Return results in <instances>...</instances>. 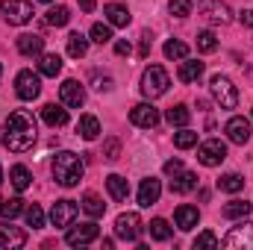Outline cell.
Returning a JSON list of instances; mask_svg holds the SVG:
<instances>
[{
  "label": "cell",
  "instance_id": "obj_4",
  "mask_svg": "<svg viewBox=\"0 0 253 250\" xmlns=\"http://www.w3.org/2000/svg\"><path fill=\"white\" fill-rule=\"evenodd\" d=\"M209 88H212L215 103H221V109H236V106H239V88L233 85L230 77L215 74V77L209 80Z\"/></svg>",
  "mask_w": 253,
  "mask_h": 250
},
{
  "label": "cell",
  "instance_id": "obj_7",
  "mask_svg": "<svg viewBox=\"0 0 253 250\" xmlns=\"http://www.w3.org/2000/svg\"><path fill=\"white\" fill-rule=\"evenodd\" d=\"M141 230H144V224H141L138 212H121V215L115 218V236H118L121 242H129V245L138 242Z\"/></svg>",
  "mask_w": 253,
  "mask_h": 250
},
{
  "label": "cell",
  "instance_id": "obj_43",
  "mask_svg": "<svg viewBox=\"0 0 253 250\" xmlns=\"http://www.w3.org/2000/svg\"><path fill=\"white\" fill-rule=\"evenodd\" d=\"M91 83H94V88L97 91H112V77H106V74H91Z\"/></svg>",
  "mask_w": 253,
  "mask_h": 250
},
{
  "label": "cell",
  "instance_id": "obj_19",
  "mask_svg": "<svg viewBox=\"0 0 253 250\" xmlns=\"http://www.w3.org/2000/svg\"><path fill=\"white\" fill-rule=\"evenodd\" d=\"M18 50L24 56H42L44 53V39L36 36V33H24V36H18Z\"/></svg>",
  "mask_w": 253,
  "mask_h": 250
},
{
  "label": "cell",
  "instance_id": "obj_6",
  "mask_svg": "<svg viewBox=\"0 0 253 250\" xmlns=\"http://www.w3.org/2000/svg\"><path fill=\"white\" fill-rule=\"evenodd\" d=\"M197 15L212 27H224L233 21V12L224 0H197Z\"/></svg>",
  "mask_w": 253,
  "mask_h": 250
},
{
  "label": "cell",
  "instance_id": "obj_21",
  "mask_svg": "<svg viewBox=\"0 0 253 250\" xmlns=\"http://www.w3.org/2000/svg\"><path fill=\"white\" fill-rule=\"evenodd\" d=\"M106 191L112 200H126L129 197V183H126L121 174H109L106 177Z\"/></svg>",
  "mask_w": 253,
  "mask_h": 250
},
{
  "label": "cell",
  "instance_id": "obj_33",
  "mask_svg": "<svg viewBox=\"0 0 253 250\" xmlns=\"http://www.w3.org/2000/svg\"><path fill=\"white\" fill-rule=\"evenodd\" d=\"M218 188L227 191V194H239V191L245 188V177H242V174H224V177L218 180Z\"/></svg>",
  "mask_w": 253,
  "mask_h": 250
},
{
  "label": "cell",
  "instance_id": "obj_2",
  "mask_svg": "<svg viewBox=\"0 0 253 250\" xmlns=\"http://www.w3.org/2000/svg\"><path fill=\"white\" fill-rule=\"evenodd\" d=\"M50 171H53V180H56L59 186L74 188L83 180V174H85V162H83L77 153H71V150H59V153L53 156Z\"/></svg>",
  "mask_w": 253,
  "mask_h": 250
},
{
  "label": "cell",
  "instance_id": "obj_10",
  "mask_svg": "<svg viewBox=\"0 0 253 250\" xmlns=\"http://www.w3.org/2000/svg\"><path fill=\"white\" fill-rule=\"evenodd\" d=\"M15 91L21 100H36L42 94V74H33V71H18L15 77Z\"/></svg>",
  "mask_w": 253,
  "mask_h": 250
},
{
  "label": "cell",
  "instance_id": "obj_30",
  "mask_svg": "<svg viewBox=\"0 0 253 250\" xmlns=\"http://www.w3.org/2000/svg\"><path fill=\"white\" fill-rule=\"evenodd\" d=\"M83 209H85L91 218H100V215L106 212V203H103L94 191H85V194H83Z\"/></svg>",
  "mask_w": 253,
  "mask_h": 250
},
{
  "label": "cell",
  "instance_id": "obj_9",
  "mask_svg": "<svg viewBox=\"0 0 253 250\" xmlns=\"http://www.w3.org/2000/svg\"><path fill=\"white\" fill-rule=\"evenodd\" d=\"M224 159H227V144L221 138H209L197 147V162L206 165V168H218Z\"/></svg>",
  "mask_w": 253,
  "mask_h": 250
},
{
  "label": "cell",
  "instance_id": "obj_1",
  "mask_svg": "<svg viewBox=\"0 0 253 250\" xmlns=\"http://www.w3.org/2000/svg\"><path fill=\"white\" fill-rule=\"evenodd\" d=\"M36 144V121L30 112L18 109L6 118L3 124V147L12 150V153H27L30 147Z\"/></svg>",
  "mask_w": 253,
  "mask_h": 250
},
{
  "label": "cell",
  "instance_id": "obj_17",
  "mask_svg": "<svg viewBox=\"0 0 253 250\" xmlns=\"http://www.w3.org/2000/svg\"><path fill=\"white\" fill-rule=\"evenodd\" d=\"M27 245V233L21 227H12V224H0V248H24Z\"/></svg>",
  "mask_w": 253,
  "mask_h": 250
},
{
  "label": "cell",
  "instance_id": "obj_5",
  "mask_svg": "<svg viewBox=\"0 0 253 250\" xmlns=\"http://www.w3.org/2000/svg\"><path fill=\"white\" fill-rule=\"evenodd\" d=\"M0 15L12 27H24L33 21V3L30 0H0Z\"/></svg>",
  "mask_w": 253,
  "mask_h": 250
},
{
  "label": "cell",
  "instance_id": "obj_29",
  "mask_svg": "<svg viewBox=\"0 0 253 250\" xmlns=\"http://www.w3.org/2000/svg\"><path fill=\"white\" fill-rule=\"evenodd\" d=\"M59 71H62V59L56 53H42V59H39V74L42 77H56Z\"/></svg>",
  "mask_w": 253,
  "mask_h": 250
},
{
  "label": "cell",
  "instance_id": "obj_40",
  "mask_svg": "<svg viewBox=\"0 0 253 250\" xmlns=\"http://www.w3.org/2000/svg\"><path fill=\"white\" fill-rule=\"evenodd\" d=\"M191 0H168V12L174 15V18H189L191 15Z\"/></svg>",
  "mask_w": 253,
  "mask_h": 250
},
{
  "label": "cell",
  "instance_id": "obj_14",
  "mask_svg": "<svg viewBox=\"0 0 253 250\" xmlns=\"http://www.w3.org/2000/svg\"><path fill=\"white\" fill-rule=\"evenodd\" d=\"M59 97H62V106H71V109H80L85 103V88L77 83V80H65L59 85Z\"/></svg>",
  "mask_w": 253,
  "mask_h": 250
},
{
  "label": "cell",
  "instance_id": "obj_45",
  "mask_svg": "<svg viewBox=\"0 0 253 250\" xmlns=\"http://www.w3.org/2000/svg\"><path fill=\"white\" fill-rule=\"evenodd\" d=\"M180 171H186L180 159H168V162H165V174H168V177H177Z\"/></svg>",
  "mask_w": 253,
  "mask_h": 250
},
{
  "label": "cell",
  "instance_id": "obj_41",
  "mask_svg": "<svg viewBox=\"0 0 253 250\" xmlns=\"http://www.w3.org/2000/svg\"><path fill=\"white\" fill-rule=\"evenodd\" d=\"M24 215H27V224L33 227V230H42L44 227V212H42V206H30V209H24Z\"/></svg>",
  "mask_w": 253,
  "mask_h": 250
},
{
  "label": "cell",
  "instance_id": "obj_47",
  "mask_svg": "<svg viewBox=\"0 0 253 250\" xmlns=\"http://www.w3.org/2000/svg\"><path fill=\"white\" fill-rule=\"evenodd\" d=\"M115 53H118V56H129V53H132V44H129V42H115Z\"/></svg>",
  "mask_w": 253,
  "mask_h": 250
},
{
  "label": "cell",
  "instance_id": "obj_18",
  "mask_svg": "<svg viewBox=\"0 0 253 250\" xmlns=\"http://www.w3.org/2000/svg\"><path fill=\"white\" fill-rule=\"evenodd\" d=\"M197 221H200V212H197V206H189V203L177 206V212H174V224H177L183 233L194 230V227H197Z\"/></svg>",
  "mask_w": 253,
  "mask_h": 250
},
{
  "label": "cell",
  "instance_id": "obj_16",
  "mask_svg": "<svg viewBox=\"0 0 253 250\" xmlns=\"http://www.w3.org/2000/svg\"><path fill=\"white\" fill-rule=\"evenodd\" d=\"M159 194H162V183H159L156 177L141 180V186H138V206L150 209L153 203H159Z\"/></svg>",
  "mask_w": 253,
  "mask_h": 250
},
{
  "label": "cell",
  "instance_id": "obj_52",
  "mask_svg": "<svg viewBox=\"0 0 253 250\" xmlns=\"http://www.w3.org/2000/svg\"><path fill=\"white\" fill-rule=\"evenodd\" d=\"M0 74H3V65H0Z\"/></svg>",
  "mask_w": 253,
  "mask_h": 250
},
{
  "label": "cell",
  "instance_id": "obj_31",
  "mask_svg": "<svg viewBox=\"0 0 253 250\" xmlns=\"http://www.w3.org/2000/svg\"><path fill=\"white\" fill-rule=\"evenodd\" d=\"M147 233H150V239H156V242H168V239H171V227H168L165 218H153V221L147 224Z\"/></svg>",
  "mask_w": 253,
  "mask_h": 250
},
{
  "label": "cell",
  "instance_id": "obj_46",
  "mask_svg": "<svg viewBox=\"0 0 253 250\" xmlns=\"http://www.w3.org/2000/svg\"><path fill=\"white\" fill-rule=\"evenodd\" d=\"M118 150H121V144L112 138V141H106V159H118Z\"/></svg>",
  "mask_w": 253,
  "mask_h": 250
},
{
  "label": "cell",
  "instance_id": "obj_28",
  "mask_svg": "<svg viewBox=\"0 0 253 250\" xmlns=\"http://www.w3.org/2000/svg\"><path fill=\"white\" fill-rule=\"evenodd\" d=\"M221 215H224V218H230V221L248 218V215H251V203H248V200H230V203L221 209Z\"/></svg>",
  "mask_w": 253,
  "mask_h": 250
},
{
  "label": "cell",
  "instance_id": "obj_12",
  "mask_svg": "<svg viewBox=\"0 0 253 250\" xmlns=\"http://www.w3.org/2000/svg\"><path fill=\"white\" fill-rule=\"evenodd\" d=\"M97 224L94 221H85V224H80V227H68V233H65V242L71 245V248H85V245H91L94 239H97Z\"/></svg>",
  "mask_w": 253,
  "mask_h": 250
},
{
  "label": "cell",
  "instance_id": "obj_34",
  "mask_svg": "<svg viewBox=\"0 0 253 250\" xmlns=\"http://www.w3.org/2000/svg\"><path fill=\"white\" fill-rule=\"evenodd\" d=\"M165 56H168V59H174V62H183V59H189V44H186V42L171 39V42L165 44Z\"/></svg>",
  "mask_w": 253,
  "mask_h": 250
},
{
  "label": "cell",
  "instance_id": "obj_32",
  "mask_svg": "<svg viewBox=\"0 0 253 250\" xmlns=\"http://www.w3.org/2000/svg\"><path fill=\"white\" fill-rule=\"evenodd\" d=\"M44 21H47L50 27H65V24L71 21V9H68V6H50L47 15H44Z\"/></svg>",
  "mask_w": 253,
  "mask_h": 250
},
{
  "label": "cell",
  "instance_id": "obj_20",
  "mask_svg": "<svg viewBox=\"0 0 253 250\" xmlns=\"http://www.w3.org/2000/svg\"><path fill=\"white\" fill-rule=\"evenodd\" d=\"M103 15H106V21H109L112 27H126V24L132 21V15H129V9H126L124 3H109V6L103 9Z\"/></svg>",
  "mask_w": 253,
  "mask_h": 250
},
{
  "label": "cell",
  "instance_id": "obj_8",
  "mask_svg": "<svg viewBox=\"0 0 253 250\" xmlns=\"http://www.w3.org/2000/svg\"><path fill=\"white\" fill-rule=\"evenodd\" d=\"M221 248H227V250H253V224L251 221H242L239 227H233V230L221 239Z\"/></svg>",
  "mask_w": 253,
  "mask_h": 250
},
{
  "label": "cell",
  "instance_id": "obj_24",
  "mask_svg": "<svg viewBox=\"0 0 253 250\" xmlns=\"http://www.w3.org/2000/svg\"><path fill=\"white\" fill-rule=\"evenodd\" d=\"M203 62H191V59H183L180 65V71H177V77H180V83H197L200 77H203Z\"/></svg>",
  "mask_w": 253,
  "mask_h": 250
},
{
  "label": "cell",
  "instance_id": "obj_22",
  "mask_svg": "<svg viewBox=\"0 0 253 250\" xmlns=\"http://www.w3.org/2000/svg\"><path fill=\"white\" fill-rule=\"evenodd\" d=\"M197 188V174H191V171H180L174 180H171V191L174 194H189Z\"/></svg>",
  "mask_w": 253,
  "mask_h": 250
},
{
  "label": "cell",
  "instance_id": "obj_35",
  "mask_svg": "<svg viewBox=\"0 0 253 250\" xmlns=\"http://www.w3.org/2000/svg\"><path fill=\"white\" fill-rule=\"evenodd\" d=\"M21 212H24V200H21V197H9V200H0V215H3L6 221L18 218Z\"/></svg>",
  "mask_w": 253,
  "mask_h": 250
},
{
  "label": "cell",
  "instance_id": "obj_48",
  "mask_svg": "<svg viewBox=\"0 0 253 250\" xmlns=\"http://www.w3.org/2000/svg\"><path fill=\"white\" fill-rule=\"evenodd\" d=\"M239 21H242L245 27H253V9H245V12L239 15Z\"/></svg>",
  "mask_w": 253,
  "mask_h": 250
},
{
  "label": "cell",
  "instance_id": "obj_39",
  "mask_svg": "<svg viewBox=\"0 0 253 250\" xmlns=\"http://www.w3.org/2000/svg\"><path fill=\"white\" fill-rule=\"evenodd\" d=\"M174 144H177L180 150H189V147L197 144V132H191V129H186V126H180V132H174Z\"/></svg>",
  "mask_w": 253,
  "mask_h": 250
},
{
  "label": "cell",
  "instance_id": "obj_49",
  "mask_svg": "<svg viewBox=\"0 0 253 250\" xmlns=\"http://www.w3.org/2000/svg\"><path fill=\"white\" fill-rule=\"evenodd\" d=\"M80 9L83 12H94V0H80Z\"/></svg>",
  "mask_w": 253,
  "mask_h": 250
},
{
  "label": "cell",
  "instance_id": "obj_26",
  "mask_svg": "<svg viewBox=\"0 0 253 250\" xmlns=\"http://www.w3.org/2000/svg\"><path fill=\"white\" fill-rule=\"evenodd\" d=\"M77 132H80L85 141H94V138L100 135V121H97L94 115H83L80 124H77Z\"/></svg>",
  "mask_w": 253,
  "mask_h": 250
},
{
  "label": "cell",
  "instance_id": "obj_42",
  "mask_svg": "<svg viewBox=\"0 0 253 250\" xmlns=\"http://www.w3.org/2000/svg\"><path fill=\"white\" fill-rule=\"evenodd\" d=\"M212 250V248H221V242H218V236H215V233H209V230H206V233H200V236H197V239H194V250Z\"/></svg>",
  "mask_w": 253,
  "mask_h": 250
},
{
  "label": "cell",
  "instance_id": "obj_23",
  "mask_svg": "<svg viewBox=\"0 0 253 250\" xmlns=\"http://www.w3.org/2000/svg\"><path fill=\"white\" fill-rule=\"evenodd\" d=\"M42 118H44L47 126H65L68 124V109L56 106V103H47V106L42 109Z\"/></svg>",
  "mask_w": 253,
  "mask_h": 250
},
{
  "label": "cell",
  "instance_id": "obj_44",
  "mask_svg": "<svg viewBox=\"0 0 253 250\" xmlns=\"http://www.w3.org/2000/svg\"><path fill=\"white\" fill-rule=\"evenodd\" d=\"M150 47H153V36H150V33H141V47H138L141 59H147V56H150Z\"/></svg>",
  "mask_w": 253,
  "mask_h": 250
},
{
  "label": "cell",
  "instance_id": "obj_25",
  "mask_svg": "<svg viewBox=\"0 0 253 250\" xmlns=\"http://www.w3.org/2000/svg\"><path fill=\"white\" fill-rule=\"evenodd\" d=\"M88 42H91V39H85L83 33H71V36H68V56L83 59V56L88 53Z\"/></svg>",
  "mask_w": 253,
  "mask_h": 250
},
{
  "label": "cell",
  "instance_id": "obj_51",
  "mask_svg": "<svg viewBox=\"0 0 253 250\" xmlns=\"http://www.w3.org/2000/svg\"><path fill=\"white\" fill-rule=\"evenodd\" d=\"M42 3H53V0H42Z\"/></svg>",
  "mask_w": 253,
  "mask_h": 250
},
{
  "label": "cell",
  "instance_id": "obj_36",
  "mask_svg": "<svg viewBox=\"0 0 253 250\" xmlns=\"http://www.w3.org/2000/svg\"><path fill=\"white\" fill-rule=\"evenodd\" d=\"M189 118H191V112H189V106H183V103H180V106H171L168 115H165V121L171 126H186Z\"/></svg>",
  "mask_w": 253,
  "mask_h": 250
},
{
  "label": "cell",
  "instance_id": "obj_15",
  "mask_svg": "<svg viewBox=\"0 0 253 250\" xmlns=\"http://www.w3.org/2000/svg\"><path fill=\"white\" fill-rule=\"evenodd\" d=\"M224 129H227V138H230L233 144H248V141H251V135H253L251 121H248V118H239V115H236V118H230Z\"/></svg>",
  "mask_w": 253,
  "mask_h": 250
},
{
  "label": "cell",
  "instance_id": "obj_3",
  "mask_svg": "<svg viewBox=\"0 0 253 250\" xmlns=\"http://www.w3.org/2000/svg\"><path fill=\"white\" fill-rule=\"evenodd\" d=\"M168 85H171V77H168V71L165 68H159V65H150L144 74H141V94L144 97H162L165 91H168Z\"/></svg>",
  "mask_w": 253,
  "mask_h": 250
},
{
  "label": "cell",
  "instance_id": "obj_37",
  "mask_svg": "<svg viewBox=\"0 0 253 250\" xmlns=\"http://www.w3.org/2000/svg\"><path fill=\"white\" fill-rule=\"evenodd\" d=\"M88 36H91V42H97V44H109V42H112V24H109V21H106V24H94Z\"/></svg>",
  "mask_w": 253,
  "mask_h": 250
},
{
  "label": "cell",
  "instance_id": "obj_38",
  "mask_svg": "<svg viewBox=\"0 0 253 250\" xmlns=\"http://www.w3.org/2000/svg\"><path fill=\"white\" fill-rule=\"evenodd\" d=\"M215 47H218V39H215V33H212V30L197 33V50H200V53H212Z\"/></svg>",
  "mask_w": 253,
  "mask_h": 250
},
{
  "label": "cell",
  "instance_id": "obj_11",
  "mask_svg": "<svg viewBox=\"0 0 253 250\" xmlns=\"http://www.w3.org/2000/svg\"><path fill=\"white\" fill-rule=\"evenodd\" d=\"M77 215H80V206L74 200H56L53 209H50V224L59 227V230H68L77 221Z\"/></svg>",
  "mask_w": 253,
  "mask_h": 250
},
{
  "label": "cell",
  "instance_id": "obj_50",
  "mask_svg": "<svg viewBox=\"0 0 253 250\" xmlns=\"http://www.w3.org/2000/svg\"><path fill=\"white\" fill-rule=\"evenodd\" d=\"M0 186H3V168H0Z\"/></svg>",
  "mask_w": 253,
  "mask_h": 250
},
{
  "label": "cell",
  "instance_id": "obj_27",
  "mask_svg": "<svg viewBox=\"0 0 253 250\" xmlns=\"http://www.w3.org/2000/svg\"><path fill=\"white\" fill-rule=\"evenodd\" d=\"M9 183L15 186V191H27L30 183H33V174H30V168H24V165H15L12 171H9Z\"/></svg>",
  "mask_w": 253,
  "mask_h": 250
},
{
  "label": "cell",
  "instance_id": "obj_13",
  "mask_svg": "<svg viewBox=\"0 0 253 250\" xmlns=\"http://www.w3.org/2000/svg\"><path fill=\"white\" fill-rule=\"evenodd\" d=\"M129 121L135 126H141V129H153L159 124V109L153 103H138V106L129 109Z\"/></svg>",
  "mask_w": 253,
  "mask_h": 250
}]
</instances>
